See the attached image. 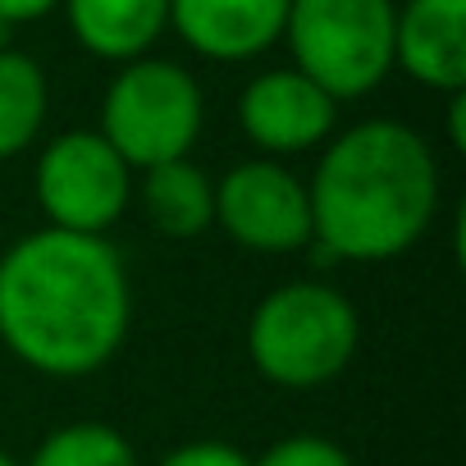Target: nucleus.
I'll list each match as a JSON object with an SVG mask.
<instances>
[{
  "label": "nucleus",
  "instance_id": "nucleus-19",
  "mask_svg": "<svg viewBox=\"0 0 466 466\" xmlns=\"http://www.w3.org/2000/svg\"><path fill=\"white\" fill-rule=\"evenodd\" d=\"M0 51H15V24L0 19Z\"/></svg>",
  "mask_w": 466,
  "mask_h": 466
},
{
  "label": "nucleus",
  "instance_id": "nucleus-9",
  "mask_svg": "<svg viewBox=\"0 0 466 466\" xmlns=\"http://www.w3.org/2000/svg\"><path fill=\"white\" fill-rule=\"evenodd\" d=\"M289 0H169V28L215 65H248L284 42Z\"/></svg>",
  "mask_w": 466,
  "mask_h": 466
},
{
  "label": "nucleus",
  "instance_id": "nucleus-10",
  "mask_svg": "<svg viewBox=\"0 0 466 466\" xmlns=\"http://www.w3.org/2000/svg\"><path fill=\"white\" fill-rule=\"evenodd\" d=\"M393 69L430 92H466V0H402L393 15Z\"/></svg>",
  "mask_w": 466,
  "mask_h": 466
},
{
  "label": "nucleus",
  "instance_id": "nucleus-20",
  "mask_svg": "<svg viewBox=\"0 0 466 466\" xmlns=\"http://www.w3.org/2000/svg\"><path fill=\"white\" fill-rule=\"evenodd\" d=\"M0 466H24V461H19V457H10L5 448H0Z\"/></svg>",
  "mask_w": 466,
  "mask_h": 466
},
{
  "label": "nucleus",
  "instance_id": "nucleus-17",
  "mask_svg": "<svg viewBox=\"0 0 466 466\" xmlns=\"http://www.w3.org/2000/svg\"><path fill=\"white\" fill-rule=\"evenodd\" d=\"M60 10V0H0V19L5 24H37V19H46V15H56Z\"/></svg>",
  "mask_w": 466,
  "mask_h": 466
},
{
  "label": "nucleus",
  "instance_id": "nucleus-7",
  "mask_svg": "<svg viewBox=\"0 0 466 466\" xmlns=\"http://www.w3.org/2000/svg\"><path fill=\"white\" fill-rule=\"evenodd\" d=\"M215 224L238 248L284 257L311 248V197L284 160H238L215 178Z\"/></svg>",
  "mask_w": 466,
  "mask_h": 466
},
{
  "label": "nucleus",
  "instance_id": "nucleus-3",
  "mask_svg": "<svg viewBox=\"0 0 466 466\" xmlns=\"http://www.w3.org/2000/svg\"><path fill=\"white\" fill-rule=\"evenodd\" d=\"M361 348V316L348 293L293 279L266 293L248 320V357L275 389H320L339 380Z\"/></svg>",
  "mask_w": 466,
  "mask_h": 466
},
{
  "label": "nucleus",
  "instance_id": "nucleus-14",
  "mask_svg": "<svg viewBox=\"0 0 466 466\" xmlns=\"http://www.w3.org/2000/svg\"><path fill=\"white\" fill-rule=\"evenodd\" d=\"M28 466H142V461L124 430L106 420H69L37 443Z\"/></svg>",
  "mask_w": 466,
  "mask_h": 466
},
{
  "label": "nucleus",
  "instance_id": "nucleus-18",
  "mask_svg": "<svg viewBox=\"0 0 466 466\" xmlns=\"http://www.w3.org/2000/svg\"><path fill=\"white\" fill-rule=\"evenodd\" d=\"M448 142L457 151H466V92L448 96Z\"/></svg>",
  "mask_w": 466,
  "mask_h": 466
},
{
  "label": "nucleus",
  "instance_id": "nucleus-1",
  "mask_svg": "<svg viewBox=\"0 0 466 466\" xmlns=\"http://www.w3.org/2000/svg\"><path fill=\"white\" fill-rule=\"evenodd\" d=\"M133 325L128 266L110 238L37 228L0 252V343L51 380L115 361Z\"/></svg>",
  "mask_w": 466,
  "mask_h": 466
},
{
  "label": "nucleus",
  "instance_id": "nucleus-8",
  "mask_svg": "<svg viewBox=\"0 0 466 466\" xmlns=\"http://www.w3.org/2000/svg\"><path fill=\"white\" fill-rule=\"evenodd\" d=\"M238 124L266 151V160L302 156V151H311V147H320V142L334 137L339 101L325 96L293 65L289 69H266V74H257L243 87V96H238Z\"/></svg>",
  "mask_w": 466,
  "mask_h": 466
},
{
  "label": "nucleus",
  "instance_id": "nucleus-16",
  "mask_svg": "<svg viewBox=\"0 0 466 466\" xmlns=\"http://www.w3.org/2000/svg\"><path fill=\"white\" fill-rule=\"evenodd\" d=\"M156 466H252V457L224 439H192V443L169 448Z\"/></svg>",
  "mask_w": 466,
  "mask_h": 466
},
{
  "label": "nucleus",
  "instance_id": "nucleus-4",
  "mask_svg": "<svg viewBox=\"0 0 466 466\" xmlns=\"http://www.w3.org/2000/svg\"><path fill=\"white\" fill-rule=\"evenodd\" d=\"M393 0H289L293 69L325 96L361 101L393 74Z\"/></svg>",
  "mask_w": 466,
  "mask_h": 466
},
{
  "label": "nucleus",
  "instance_id": "nucleus-6",
  "mask_svg": "<svg viewBox=\"0 0 466 466\" xmlns=\"http://www.w3.org/2000/svg\"><path fill=\"white\" fill-rule=\"evenodd\" d=\"M133 169L96 128H69L51 137L33 169V192L46 215V228L92 233L106 238L133 201Z\"/></svg>",
  "mask_w": 466,
  "mask_h": 466
},
{
  "label": "nucleus",
  "instance_id": "nucleus-13",
  "mask_svg": "<svg viewBox=\"0 0 466 466\" xmlns=\"http://www.w3.org/2000/svg\"><path fill=\"white\" fill-rule=\"evenodd\" d=\"M46 110L51 83L42 65L24 51H0V160L24 156L42 137Z\"/></svg>",
  "mask_w": 466,
  "mask_h": 466
},
{
  "label": "nucleus",
  "instance_id": "nucleus-2",
  "mask_svg": "<svg viewBox=\"0 0 466 466\" xmlns=\"http://www.w3.org/2000/svg\"><path fill=\"white\" fill-rule=\"evenodd\" d=\"M311 243L329 261L380 266L411 252L439 215V160L398 119H361L334 133L307 183Z\"/></svg>",
  "mask_w": 466,
  "mask_h": 466
},
{
  "label": "nucleus",
  "instance_id": "nucleus-11",
  "mask_svg": "<svg viewBox=\"0 0 466 466\" xmlns=\"http://www.w3.org/2000/svg\"><path fill=\"white\" fill-rule=\"evenodd\" d=\"M74 42L110 65L142 60L169 28V0H60Z\"/></svg>",
  "mask_w": 466,
  "mask_h": 466
},
{
  "label": "nucleus",
  "instance_id": "nucleus-5",
  "mask_svg": "<svg viewBox=\"0 0 466 466\" xmlns=\"http://www.w3.org/2000/svg\"><path fill=\"white\" fill-rule=\"evenodd\" d=\"M201 119H206L201 83L174 60L142 56L119 65V74L110 78L96 133L124 156L133 174H142L165 160L192 156Z\"/></svg>",
  "mask_w": 466,
  "mask_h": 466
},
{
  "label": "nucleus",
  "instance_id": "nucleus-15",
  "mask_svg": "<svg viewBox=\"0 0 466 466\" xmlns=\"http://www.w3.org/2000/svg\"><path fill=\"white\" fill-rule=\"evenodd\" d=\"M252 466H352L348 448L325 439V434H289L279 443H270L261 457H252Z\"/></svg>",
  "mask_w": 466,
  "mask_h": 466
},
{
  "label": "nucleus",
  "instance_id": "nucleus-12",
  "mask_svg": "<svg viewBox=\"0 0 466 466\" xmlns=\"http://www.w3.org/2000/svg\"><path fill=\"white\" fill-rule=\"evenodd\" d=\"M133 192L142 197L151 228L165 238H201L215 224V183L192 156L142 169V183Z\"/></svg>",
  "mask_w": 466,
  "mask_h": 466
}]
</instances>
